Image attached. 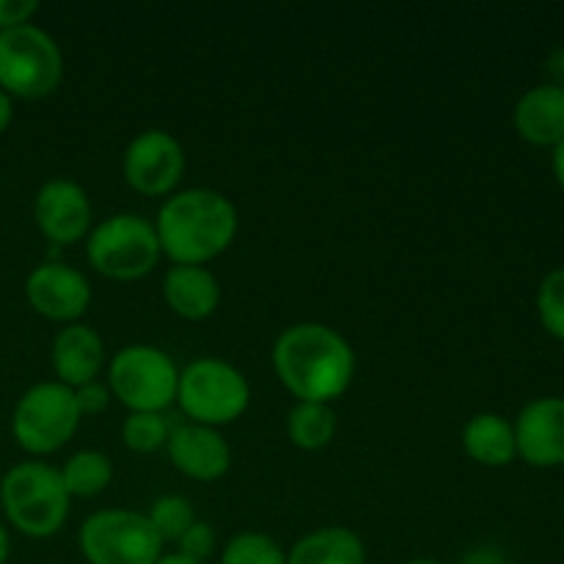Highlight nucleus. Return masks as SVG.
Listing matches in <instances>:
<instances>
[{
	"instance_id": "4468645a",
	"label": "nucleus",
	"mask_w": 564,
	"mask_h": 564,
	"mask_svg": "<svg viewBox=\"0 0 564 564\" xmlns=\"http://www.w3.org/2000/svg\"><path fill=\"white\" fill-rule=\"evenodd\" d=\"M165 449L176 471L196 482H215L226 477L231 468V446L226 444L220 430L204 427V424L187 422L171 427Z\"/></svg>"
},
{
	"instance_id": "423d86ee",
	"label": "nucleus",
	"mask_w": 564,
	"mask_h": 564,
	"mask_svg": "<svg viewBox=\"0 0 564 564\" xmlns=\"http://www.w3.org/2000/svg\"><path fill=\"white\" fill-rule=\"evenodd\" d=\"M64 80V53L39 25L0 31V91L11 99L50 97Z\"/></svg>"
},
{
	"instance_id": "f257e3e1",
	"label": "nucleus",
	"mask_w": 564,
	"mask_h": 564,
	"mask_svg": "<svg viewBox=\"0 0 564 564\" xmlns=\"http://www.w3.org/2000/svg\"><path fill=\"white\" fill-rule=\"evenodd\" d=\"M273 369L297 402H330L345 394L356 375L350 341L323 323H297L273 345Z\"/></svg>"
},
{
	"instance_id": "9d476101",
	"label": "nucleus",
	"mask_w": 564,
	"mask_h": 564,
	"mask_svg": "<svg viewBox=\"0 0 564 564\" xmlns=\"http://www.w3.org/2000/svg\"><path fill=\"white\" fill-rule=\"evenodd\" d=\"M121 171L127 185L141 196H171L185 174V149L171 132L143 130L127 143Z\"/></svg>"
},
{
	"instance_id": "f03ea898",
	"label": "nucleus",
	"mask_w": 564,
	"mask_h": 564,
	"mask_svg": "<svg viewBox=\"0 0 564 564\" xmlns=\"http://www.w3.org/2000/svg\"><path fill=\"white\" fill-rule=\"evenodd\" d=\"M237 207L213 187L171 193L154 218L160 251L174 264H198L218 259L235 242Z\"/></svg>"
},
{
	"instance_id": "6ab92c4d",
	"label": "nucleus",
	"mask_w": 564,
	"mask_h": 564,
	"mask_svg": "<svg viewBox=\"0 0 564 564\" xmlns=\"http://www.w3.org/2000/svg\"><path fill=\"white\" fill-rule=\"evenodd\" d=\"M286 564H367L361 538L345 527L308 532L286 551Z\"/></svg>"
},
{
	"instance_id": "b1692460",
	"label": "nucleus",
	"mask_w": 564,
	"mask_h": 564,
	"mask_svg": "<svg viewBox=\"0 0 564 564\" xmlns=\"http://www.w3.org/2000/svg\"><path fill=\"white\" fill-rule=\"evenodd\" d=\"M220 564H286V551L262 532H242L226 543Z\"/></svg>"
},
{
	"instance_id": "4be33fe9",
	"label": "nucleus",
	"mask_w": 564,
	"mask_h": 564,
	"mask_svg": "<svg viewBox=\"0 0 564 564\" xmlns=\"http://www.w3.org/2000/svg\"><path fill=\"white\" fill-rule=\"evenodd\" d=\"M147 518L163 543H180L182 534L198 521L191 501H187L185 496H176V494L160 496V499L149 507Z\"/></svg>"
},
{
	"instance_id": "9b49d317",
	"label": "nucleus",
	"mask_w": 564,
	"mask_h": 564,
	"mask_svg": "<svg viewBox=\"0 0 564 564\" xmlns=\"http://www.w3.org/2000/svg\"><path fill=\"white\" fill-rule=\"evenodd\" d=\"M25 297L44 319L72 325L91 306V284L72 264L42 262L28 273Z\"/></svg>"
},
{
	"instance_id": "bb28decb",
	"label": "nucleus",
	"mask_w": 564,
	"mask_h": 564,
	"mask_svg": "<svg viewBox=\"0 0 564 564\" xmlns=\"http://www.w3.org/2000/svg\"><path fill=\"white\" fill-rule=\"evenodd\" d=\"M75 391V405L80 411V416H99L105 413V408L110 405V389L108 383H99V380H91V383L80 386V389H72Z\"/></svg>"
},
{
	"instance_id": "412c9836",
	"label": "nucleus",
	"mask_w": 564,
	"mask_h": 564,
	"mask_svg": "<svg viewBox=\"0 0 564 564\" xmlns=\"http://www.w3.org/2000/svg\"><path fill=\"white\" fill-rule=\"evenodd\" d=\"M61 479L69 499H94L113 482V463L97 449L75 452L61 468Z\"/></svg>"
},
{
	"instance_id": "2f4dec72",
	"label": "nucleus",
	"mask_w": 564,
	"mask_h": 564,
	"mask_svg": "<svg viewBox=\"0 0 564 564\" xmlns=\"http://www.w3.org/2000/svg\"><path fill=\"white\" fill-rule=\"evenodd\" d=\"M9 554H11V538H9V529L0 523V564L9 562Z\"/></svg>"
},
{
	"instance_id": "6e6552de",
	"label": "nucleus",
	"mask_w": 564,
	"mask_h": 564,
	"mask_svg": "<svg viewBox=\"0 0 564 564\" xmlns=\"http://www.w3.org/2000/svg\"><path fill=\"white\" fill-rule=\"evenodd\" d=\"M83 416L75 405V391L58 380L31 386L20 397L11 416V433L28 455H53L75 438Z\"/></svg>"
},
{
	"instance_id": "f3484780",
	"label": "nucleus",
	"mask_w": 564,
	"mask_h": 564,
	"mask_svg": "<svg viewBox=\"0 0 564 564\" xmlns=\"http://www.w3.org/2000/svg\"><path fill=\"white\" fill-rule=\"evenodd\" d=\"M516 132L532 147H556L564 141V88L554 83L534 86L512 110Z\"/></svg>"
},
{
	"instance_id": "7c9ffc66",
	"label": "nucleus",
	"mask_w": 564,
	"mask_h": 564,
	"mask_svg": "<svg viewBox=\"0 0 564 564\" xmlns=\"http://www.w3.org/2000/svg\"><path fill=\"white\" fill-rule=\"evenodd\" d=\"M554 176L564 191V141L554 147Z\"/></svg>"
},
{
	"instance_id": "f8f14e48",
	"label": "nucleus",
	"mask_w": 564,
	"mask_h": 564,
	"mask_svg": "<svg viewBox=\"0 0 564 564\" xmlns=\"http://www.w3.org/2000/svg\"><path fill=\"white\" fill-rule=\"evenodd\" d=\"M33 220L39 231L55 246H75L91 231V202L77 182L50 180L33 198Z\"/></svg>"
},
{
	"instance_id": "cd10ccee",
	"label": "nucleus",
	"mask_w": 564,
	"mask_h": 564,
	"mask_svg": "<svg viewBox=\"0 0 564 564\" xmlns=\"http://www.w3.org/2000/svg\"><path fill=\"white\" fill-rule=\"evenodd\" d=\"M36 11H39L36 0H0V31L31 25Z\"/></svg>"
},
{
	"instance_id": "2eb2a0df",
	"label": "nucleus",
	"mask_w": 564,
	"mask_h": 564,
	"mask_svg": "<svg viewBox=\"0 0 564 564\" xmlns=\"http://www.w3.org/2000/svg\"><path fill=\"white\" fill-rule=\"evenodd\" d=\"M55 380L69 389L99 380L105 369V341L94 328L83 323H72L61 328L50 350Z\"/></svg>"
},
{
	"instance_id": "0eeeda50",
	"label": "nucleus",
	"mask_w": 564,
	"mask_h": 564,
	"mask_svg": "<svg viewBox=\"0 0 564 564\" xmlns=\"http://www.w3.org/2000/svg\"><path fill=\"white\" fill-rule=\"evenodd\" d=\"M180 367L154 345H127L110 358L108 389L130 413H163L176 402Z\"/></svg>"
},
{
	"instance_id": "ddd939ff",
	"label": "nucleus",
	"mask_w": 564,
	"mask_h": 564,
	"mask_svg": "<svg viewBox=\"0 0 564 564\" xmlns=\"http://www.w3.org/2000/svg\"><path fill=\"white\" fill-rule=\"evenodd\" d=\"M518 457L534 468L564 466V397H540L516 419Z\"/></svg>"
},
{
	"instance_id": "39448f33",
	"label": "nucleus",
	"mask_w": 564,
	"mask_h": 564,
	"mask_svg": "<svg viewBox=\"0 0 564 564\" xmlns=\"http://www.w3.org/2000/svg\"><path fill=\"white\" fill-rule=\"evenodd\" d=\"M176 402L193 424L220 430L237 422L251 405L246 375L220 358H196L180 369Z\"/></svg>"
},
{
	"instance_id": "20e7f679",
	"label": "nucleus",
	"mask_w": 564,
	"mask_h": 564,
	"mask_svg": "<svg viewBox=\"0 0 564 564\" xmlns=\"http://www.w3.org/2000/svg\"><path fill=\"white\" fill-rule=\"evenodd\" d=\"M91 268L110 281H138L158 268L160 240L154 220L138 213H116L94 226L86 237Z\"/></svg>"
},
{
	"instance_id": "473e14b6",
	"label": "nucleus",
	"mask_w": 564,
	"mask_h": 564,
	"mask_svg": "<svg viewBox=\"0 0 564 564\" xmlns=\"http://www.w3.org/2000/svg\"><path fill=\"white\" fill-rule=\"evenodd\" d=\"M154 564H202V562L191 560V556H182L180 551H174V554H163Z\"/></svg>"
},
{
	"instance_id": "dca6fc26",
	"label": "nucleus",
	"mask_w": 564,
	"mask_h": 564,
	"mask_svg": "<svg viewBox=\"0 0 564 564\" xmlns=\"http://www.w3.org/2000/svg\"><path fill=\"white\" fill-rule=\"evenodd\" d=\"M163 301L176 317L187 319V323H202L218 312L220 284L207 268L174 264L163 275Z\"/></svg>"
},
{
	"instance_id": "c756f323",
	"label": "nucleus",
	"mask_w": 564,
	"mask_h": 564,
	"mask_svg": "<svg viewBox=\"0 0 564 564\" xmlns=\"http://www.w3.org/2000/svg\"><path fill=\"white\" fill-rule=\"evenodd\" d=\"M11 119H14V99H11L6 91H0V135L9 130Z\"/></svg>"
},
{
	"instance_id": "aec40b11",
	"label": "nucleus",
	"mask_w": 564,
	"mask_h": 564,
	"mask_svg": "<svg viewBox=\"0 0 564 564\" xmlns=\"http://www.w3.org/2000/svg\"><path fill=\"white\" fill-rule=\"evenodd\" d=\"M286 435L303 452H319L334 441L336 413L325 402H295L286 416Z\"/></svg>"
},
{
	"instance_id": "393cba45",
	"label": "nucleus",
	"mask_w": 564,
	"mask_h": 564,
	"mask_svg": "<svg viewBox=\"0 0 564 564\" xmlns=\"http://www.w3.org/2000/svg\"><path fill=\"white\" fill-rule=\"evenodd\" d=\"M538 314L543 328L564 341V268L551 270L538 290Z\"/></svg>"
},
{
	"instance_id": "1a4fd4ad",
	"label": "nucleus",
	"mask_w": 564,
	"mask_h": 564,
	"mask_svg": "<svg viewBox=\"0 0 564 564\" xmlns=\"http://www.w3.org/2000/svg\"><path fill=\"white\" fill-rule=\"evenodd\" d=\"M83 560L88 564H154L163 556V540L143 512L99 510L83 521Z\"/></svg>"
},
{
	"instance_id": "72a5a7b5",
	"label": "nucleus",
	"mask_w": 564,
	"mask_h": 564,
	"mask_svg": "<svg viewBox=\"0 0 564 564\" xmlns=\"http://www.w3.org/2000/svg\"><path fill=\"white\" fill-rule=\"evenodd\" d=\"M405 564H444V562H438V560H411Z\"/></svg>"
},
{
	"instance_id": "5701e85b",
	"label": "nucleus",
	"mask_w": 564,
	"mask_h": 564,
	"mask_svg": "<svg viewBox=\"0 0 564 564\" xmlns=\"http://www.w3.org/2000/svg\"><path fill=\"white\" fill-rule=\"evenodd\" d=\"M171 435V424L163 413H130L121 424V441L127 449L138 455H152L165 449Z\"/></svg>"
},
{
	"instance_id": "a211bd4d",
	"label": "nucleus",
	"mask_w": 564,
	"mask_h": 564,
	"mask_svg": "<svg viewBox=\"0 0 564 564\" xmlns=\"http://www.w3.org/2000/svg\"><path fill=\"white\" fill-rule=\"evenodd\" d=\"M463 449L479 466H510L518 457L516 427L499 413H477L463 427Z\"/></svg>"
},
{
	"instance_id": "7ed1b4c3",
	"label": "nucleus",
	"mask_w": 564,
	"mask_h": 564,
	"mask_svg": "<svg viewBox=\"0 0 564 564\" xmlns=\"http://www.w3.org/2000/svg\"><path fill=\"white\" fill-rule=\"evenodd\" d=\"M69 505L61 471L47 463H17L0 479V507L25 538L47 540L58 534L69 518Z\"/></svg>"
},
{
	"instance_id": "a878e982",
	"label": "nucleus",
	"mask_w": 564,
	"mask_h": 564,
	"mask_svg": "<svg viewBox=\"0 0 564 564\" xmlns=\"http://www.w3.org/2000/svg\"><path fill=\"white\" fill-rule=\"evenodd\" d=\"M176 545H180L182 556H191V560L204 564V560H207V556L215 551L213 527H209V523H204V521H196L191 529H187L185 534H182L180 543H176Z\"/></svg>"
},
{
	"instance_id": "c85d7f7f",
	"label": "nucleus",
	"mask_w": 564,
	"mask_h": 564,
	"mask_svg": "<svg viewBox=\"0 0 564 564\" xmlns=\"http://www.w3.org/2000/svg\"><path fill=\"white\" fill-rule=\"evenodd\" d=\"M463 564H507L505 554L499 549H490V545H482V549H474L463 556Z\"/></svg>"
}]
</instances>
